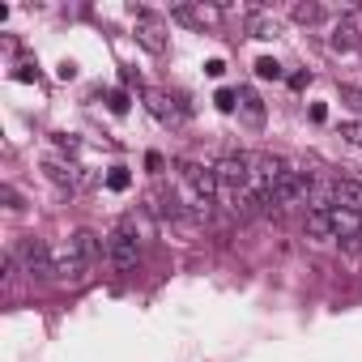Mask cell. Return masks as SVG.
I'll return each instance as SVG.
<instances>
[{"instance_id": "obj_1", "label": "cell", "mask_w": 362, "mask_h": 362, "mask_svg": "<svg viewBox=\"0 0 362 362\" xmlns=\"http://www.w3.org/2000/svg\"><path fill=\"white\" fill-rule=\"evenodd\" d=\"M107 260L115 273H132L141 260V235H136V218H119L107 235Z\"/></svg>"}, {"instance_id": "obj_2", "label": "cell", "mask_w": 362, "mask_h": 362, "mask_svg": "<svg viewBox=\"0 0 362 362\" xmlns=\"http://www.w3.org/2000/svg\"><path fill=\"white\" fill-rule=\"evenodd\" d=\"M18 264H22V273L30 277V281H56V260H52V247L43 243V239H22L18 247Z\"/></svg>"}, {"instance_id": "obj_3", "label": "cell", "mask_w": 362, "mask_h": 362, "mask_svg": "<svg viewBox=\"0 0 362 362\" xmlns=\"http://www.w3.org/2000/svg\"><path fill=\"white\" fill-rule=\"evenodd\" d=\"M52 260H56V281H60V286H77V281H86V273H90V264L81 260V252H77L73 239L56 243V247H52Z\"/></svg>"}, {"instance_id": "obj_4", "label": "cell", "mask_w": 362, "mask_h": 362, "mask_svg": "<svg viewBox=\"0 0 362 362\" xmlns=\"http://www.w3.org/2000/svg\"><path fill=\"white\" fill-rule=\"evenodd\" d=\"M132 18H136V39H141V47H149L153 56H162V52H166V26H162L149 9H132Z\"/></svg>"}, {"instance_id": "obj_5", "label": "cell", "mask_w": 362, "mask_h": 362, "mask_svg": "<svg viewBox=\"0 0 362 362\" xmlns=\"http://www.w3.org/2000/svg\"><path fill=\"white\" fill-rule=\"evenodd\" d=\"M141 98H145V111L158 119V124H179V119H184V107H179L166 90H141Z\"/></svg>"}, {"instance_id": "obj_6", "label": "cell", "mask_w": 362, "mask_h": 362, "mask_svg": "<svg viewBox=\"0 0 362 362\" xmlns=\"http://www.w3.org/2000/svg\"><path fill=\"white\" fill-rule=\"evenodd\" d=\"M43 170H47V179L56 188H64V192H77L86 179H81V166L77 162H64V158H43Z\"/></svg>"}, {"instance_id": "obj_7", "label": "cell", "mask_w": 362, "mask_h": 362, "mask_svg": "<svg viewBox=\"0 0 362 362\" xmlns=\"http://www.w3.org/2000/svg\"><path fill=\"white\" fill-rule=\"evenodd\" d=\"M307 235L315 239V243H328V239H337V230H332V205H307Z\"/></svg>"}, {"instance_id": "obj_8", "label": "cell", "mask_w": 362, "mask_h": 362, "mask_svg": "<svg viewBox=\"0 0 362 362\" xmlns=\"http://www.w3.org/2000/svg\"><path fill=\"white\" fill-rule=\"evenodd\" d=\"M332 209L362 214V184L358 179H332Z\"/></svg>"}, {"instance_id": "obj_9", "label": "cell", "mask_w": 362, "mask_h": 362, "mask_svg": "<svg viewBox=\"0 0 362 362\" xmlns=\"http://www.w3.org/2000/svg\"><path fill=\"white\" fill-rule=\"evenodd\" d=\"M239 115H243V124L264 128V103H260V94H256L252 86H243V90H239Z\"/></svg>"}, {"instance_id": "obj_10", "label": "cell", "mask_w": 362, "mask_h": 362, "mask_svg": "<svg viewBox=\"0 0 362 362\" xmlns=\"http://www.w3.org/2000/svg\"><path fill=\"white\" fill-rule=\"evenodd\" d=\"M73 243H77V252H81V260H86L90 269H94V264L107 256V243H103L94 230H77V235H73Z\"/></svg>"}, {"instance_id": "obj_11", "label": "cell", "mask_w": 362, "mask_h": 362, "mask_svg": "<svg viewBox=\"0 0 362 362\" xmlns=\"http://www.w3.org/2000/svg\"><path fill=\"white\" fill-rule=\"evenodd\" d=\"M332 230H337L341 243H345V239H362V214H354V209H332Z\"/></svg>"}, {"instance_id": "obj_12", "label": "cell", "mask_w": 362, "mask_h": 362, "mask_svg": "<svg viewBox=\"0 0 362 362\" xmlns=\"http://www.w3.org/2000/svg\"><path fill=\"white\" fill-rule=\"evenodd\" d=\"M214 18H218V9H197V5H175L170 9V22H184L192 30H205V22H214Z\"/></svg>"}, {"instance_id": "obj_13", "label": "cell", "mask_w": 362, "mask_h": 362, "mask_svg": "<svg viewBox=\"0 0 362 362\" xmlns=\"http://www.w3.org/2000/svg\"><path fill=\"white\" fill-rule=\"evenodd\" d=\"M328 43H332V52H349V47L358 43V30H354V22H337Z\"/></svg>"}, {"instance_id": "obj_14", "label": "cell", "mask_w": 362, "mask_h": 362, "mask_svg": "<svg viewBox=\"0 0 362 362\" xmlns=\"http://www.w3.org/2000/svg\"><path fill=\"white\" fill-rule=\"evenodd\" d=\"M252 35H256V39H277V35H281V22L269 18V13H256V18H252Z\"/></svg>"}, {"instance_id": "obj_15", "label": "cell", "mask_w": 362, "mask_h": 362, "mask_svg": "<svg viewBox=\"0 0 362 362\" xmlns=\"http://www.w3.org/2000/svg\"><path fill=\"white\" fill-rule=\"evenodd\" d=\"M153 209H158L162 218H170V222H179V218H184V205H179L175 197H166V192H158V197H153Z\"/></svg>"}, {"instance_id": "obj_16", "label": "cell", "mask_w": 362, "mask_h": 362, "mask_svg": "<svg viewBox=\"0 0 362 362\" xmlns=\"http://www.w3.org/2000/svg\"><path fill=\"white\" fill-rule=\"evenodd\" d=\"M290 18H294L298 26H315V22L324 18V9H320V5H294V9H290Z\"/></svg>"}, {"instance_id": "obj_17", "label": "cell", "mask_w": 362, "mask_h": 362, "mask_svg": "<svg viewBox=\"0 0 362 362\" xmlns=\"http://www.w3.org/2000/svg\"><path fill=\"white\" fill-rule=\"evenodd\" d=\"M128 184H132L128 166H111V170H107V188H111V192H128Z\"/></svg>"}, {"instance_id": "obj_18", "label": "cell", "mask_w": 362, "mask_h": 362, "mask_svg": "<svg viewBox=\"0 0 362 362\" xmlns=\"http://www.w3.org/2000/svg\"><path fill=\"white\" fill-rule=\"evenodd\" d=\"M214 107H218L222 115H235V111H239V90H218V94H214Z\"/></svg>"}, {"instance_id": "obj_19", "label": "cell", "mask_w": 362, "mask_h": 362, "mask_svg": "<svg viewBox=\"0 0 362 362\" xmlns=\"http://www.w3.org/2000/svg\"><path fill=\"white\" fill-rule=\"evenodd\" d=\"M256 77H260V81H277V77H281V64H277L273 56H260V60H256Z\"/></svg>"}, {"instance_id": "obj_20", "label": "cell", "mask_w": 362, "mask_h": 362, "mask_svg": "<svg viewBox=\"0 0 362 362\" xmlns=\"http://www.w3.org/2000/svg\"><path fill=\"white\" fill-rule=\"evenodd\" d=\"M0 201H5V209H13V214L26 209V201H22V192H18L13 184H0Z\"/></svg>"}, {"instance_id": "obj_21", "label": "cell", "mask_w": 362, "mask_h": 362, "mask_svg": "<svg viewBox=\"0 0 362 362\" xmlns=\"http://www.w3.org/2000/svg\"><path fill=\"white\" fill-rule=\"evenodd\" d=\"M107 107H111V115H128V107H132L128 90H111V94H107Z\"/></svg>"}, {"instance_id": "obj_22", "label": "cell", "mask_w": 362, "mask_h": 362, "mask_svg": "<svg viewBox=\"0 0 362 362\" xmlns=\"http://www.w3.org/2000/svg\"><path fill=\"white\" fill-rule=\"evenodd\" d=\"M341 136L354 141V145H362V119H341Z\"/></svg>"}, {"instance_id": "obj_23", "label": "cell", "mask_w": 362, "mask_h": 362, "mask_svg": "<svg viewBox=\"0 0 362 362\" xmlns=\"http://www.w3.org/2000/svg\"><path fill=\"white\" fill-rule=\"evenodd\" d=\"M13 81H39V69L35 64H18L13 69Z\"/></svg>"}, {"instance_id": "obj_24", "label": "cell", "mask_w": 362, "mask_h": 362, "mask_svg": "<svg viewBox=\"0 0 362 362\" xmlns=\"http://www.w3.org/2000/svg\"><path fill=\"white\" fill-rule=\"evenodd\" d=\"M145 166H149L153 175H162V166H166V158H162V153H145Z\"/></svg>"}, {"instance_id": "obj_25", "label": "cell", "mask_w": 362, "mask_h": 362, "mask_svg": "<svg viewBox=\"0 0 362 362\" xmlns=\"http://www.w3.org/2000/svg\"><path fill=\"white\" fill-rule=\"evenodd\" d=\"M56 145H60V149H69V153H77V141H73L69 132H56Z\"/></svg>"}, {"instance_id": "obj_26", "label": "cell", "mask_w": 362, "mask_h": 362, "mask_svg": "<svg viewBox=\"0 0 362 362\" xmlns=\"http://www.w3.org/2000/svg\"><path fill=\"white\" fill-rule=\"evenodd\" d=\"M205 73H209V77H222V73H226V60H209Z\"/></svg>"}]
</instances>
